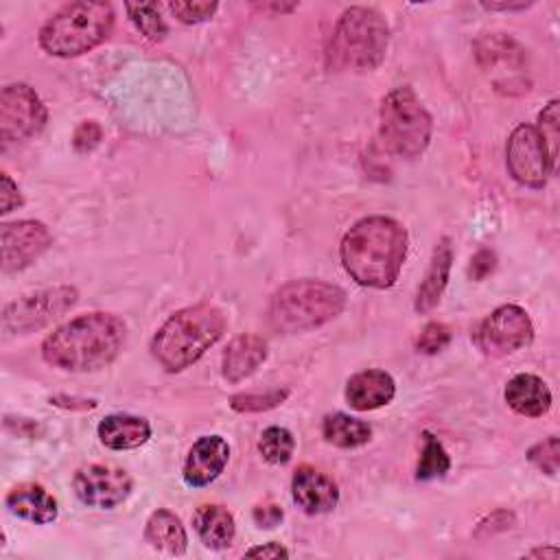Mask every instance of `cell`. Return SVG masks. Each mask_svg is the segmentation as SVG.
Here are the masks:
<instances>
[{
	"mask_svg": "<svg viewBox=\"0 0 560 560\" xmlns=\"http://www.w3.org/2000/svg\"><path fill=\"white\" fill-rule=\"evenodd\" d=\"M451 262H453V247H451V241L448 238H442L435 249H433V256H431V265L427 269V276L422 280V284L418 287V293H416V311L420 313H427L431 311L440 298H442V291L448 282V273H451Z\"/></svg>",
	"mask_w": 560,
	"mask_h": 560,
	"instance_id": "obj_21",
	"label": "cell"
},
{
	"mask_svg": "<svg viewBox=\"0 0 560 560\" xmlns=\"http://www.w3.org/2000/svg\"><path fill=\"white\" fill-rule=\"evenodd\" d=\"M114 26L109 2L63 4L39 31V44L55 57H77L107 39Z\"/></svg>",
	"mask_w": 560,
	"mask_h": 560,
	"instance_id": "obj_6",
	"label": "cell"
},
{
	"mask_svg": "<svg viewBox=\"0 0 560 560\" xmlns=\"http://www.w3.org/2000/svg\"><path fill=\"white\" fill-rule=\"evenodd\" d=\"M127 337V326L112 313L79 315L57 330L44 343L46 363L68 372H92L112 363Z\"/></svg>",
	"mask_w": 560,
	"mask_h": 560,
	"instance_id": "obj_2",
	"label": "cell"
},
{
	"mask_svg": "<svg viewBox=\"0 0 560 560\" xmlns=\"http://www.w3.org/2000/svg\"><path fill=\"white\" fill-rule=\"evenodd\" d=\"M90 129L94 131V138H101V129H98V127H96L92 120H90V122H83V125L77 129L79 133H74V144H77V149L85 151V144H83V136H81V133H83V131H90ZM85 138H90V133H88ZM90 147H94V144H92V142H88V149H90Z\"/></svg>",
	"mask_w": 560,
	"mask_h": 560,
	"instance_id": "obj_37",
	"label": "cell"
},
{
	"mask_svg": "<svg viewBox=\"0 0 560 560\" xmlns=\"http://www.w3.org/2000/svg\"><path fill=\"white\" fill-rule=\"evenodd\" d=\"M322 433L326 442L339 446V448H354L365 444L372 438V429L368 422L357 420L348 413H330L324 418Z\"/></svg>",
	"mask_w": 560,
	"mask_h": 560,
	"instance_id": "obj_24",
	"label": "cell"
},
{
	"mask_svg": "<svg viewBox=\"0 0 560 560\" xmlns=\"http://www.w3.org/2000/svg\"><path fill=\"white\" fill-rule=\"evenodd\" d=\"M532 2H516V4H510V2H483L486 9L490 11H514V9H527Z\"/></svg>",
	"mask_w": 560,
	"mask_h": 560,
	"instance_id": "obj_38",
	"label": "cell"
},
{
	"mask_svg": "<svg viewBox=\"0 0 560 560\" xmlns=\"http://www.w3.org/2000/svg\"><path fill=\"white\" fill-rule=\"evenodd\" d=\"M131 22L136 24V28L151 42H162L166 35V24L162 20L160 7L155 2H127L125 4Z\"/></svg>",
	"mask_w": 560,
	"mask_h": 560,
	"instance_id": "obj_26",
	"label": "cell"
},
{
	"mask_svg": "<svg viewBox=\"0 0 560 560\" xmlns=\"http://www.w3.org/2000/svg\"><path fill=\"white\" fill-rule=\"evenodd\" d=\"M396 394V383L385 370H365L350 376L346 400L357 411H368L387 405Z\"/></svg>",
	"mask_w": 560,
	"mask_h": 560,
	"instance_id": "obj_16",
	"label": "cell"
},
{
	"mask_svg": "<svg viewBox=\"0 0 560 560\" xmlns=\"http://www.w3.org/2000/svg\"><path fill=\"white\" fill-rule=\"evenodd\" d=\"M505 402L521 416L538 418L551 407V392L536 374H516L505 385Z\"/></svg>",
	"mask_w": 560,
	"mask_h": 560,
	"instance_id": "obj_18",
	"label": "cell"
},
{
	"mask_svg": "<svg viewBox=\"0 0 560 560\" xmlns=\"http://www.w3.org/2000/svg\"><path fill=\"white\" fill-rule=\"evenodd\" d=\"M389 26L385 18L370 7H350L335 24L326 50L330 70H374L387 50Z\"/></svg>",
	"mask_w": 560,
	"mask_h": 560,
	"instance_id": "obj_4",
	"label": "cell"
},
{
	"mask_svg": "<svg viewBox=\"0 0 560 560\" xmlns=\"http://www.w3.org/2000/svg\"><path fill=\"white\" fill-rule=\"evenodd\" d=\"M448 341H451V328H448L446 324H442V322H429V324L422 328V332H420L416 346H418V350L424 352V354H435V352H440L442 348H446Z\"/></svg>",
	"mask_w": 560,
	"mask_h": 560,
	"instance_id": "obj_31",
	"label": "cell"
},
{
	"mask_svg": "<svg viewBox=\"0 0 560 560\" xmlns=\"http://www.w3.org/2000/svg\"><path fill=\"white\" fill-rule=\"evenodd\" d=\"M0 201H2V214H7V212H11L13 208H18V206H22V195H20V190H18V186L13 184V179L7 175V173H2V188H0Z\"/></svg>",
	"mask_w": 560,
	"mask_h": 560,
	"instance_id": "obj_33",
	"label": "cell"
},
{
	"mask_svg": "<svg viewBox=\"0 0 560 560\" xmlns=\"http://www.w3.org/2000/svg\"><path fill=\"white\" fill-rule=\"evenodd\" d=\"M52 243L48 228L39 221L4 223L0 230L2 271H20L35 262Z\"/></svg>",
	"mask_w": 560,
	"mask_h": 560,
	"instance_id": "obj_13",
	"label": "cell"
},
{
	"mask_svg": "<svg viewBox=\"0 0 560 560\" xmlns=\"http://www.w3.org/2000/svg\"><path fill=\"white\" fill-rule=\"evenodd\" d=\"M293 501L306 514H324L330 512L339 501L337 483L313 466H300L291 481Z\"/></svg>",
	"mask_w": 560,
	"mask_h": 560,
	"instance_id": "obj_15",
	"label": "cell"
},
{
	"mask_svg": "<svg viewBox=\"0 0 560 560\" xmlns=\"http://www.w3.org/2000/svg\"><path fill=\"white\" fill-rule=\"evenodd\" d=\"M245 556H249V558H287L289 551L278 542H267L260 547H252L249 551H245Z\"/></svg>",
	"mask_w": 560,
	"mask_h": 560,
	"instance_id": "obj_36",
	"label": "cell"
},
{
	"mask_svg": "<svg viewBox=\"0 0 560 560\" xmlns=\"http://www.w3.org/2000/svg\"><path fill=\"white\" fill-rule=\"evenodd\" d=\"M492 269H494V254H492V252L481 249V252H477V254L472 256V260H470V276H472L475 280L486 278Z\"/></svg>",
	"mask_w": 560,
	"mask_h": 560,
	"instance_id": "obj_34",
	"label": "cell"
},
{
	"mask_svg": "<svg viewBox=\"0 0 560 560\" xmlns=\"http://www.w3.org/2000/svg\"><path fill=\"white\" fill-rule=\"evenodd\" d=\"M217 2H168L171 13L184 24H197L214 15Z\"/></svg>",
	"mask_w": 560,
	"mask_h": 560,
	"instance_id": "obj_32",
	"label": "cell"
},
{
	"mask_svg": "<svg viewBox=\"0 0 560 560\" xmlns=\"http://www.w3.org/2000/svg\"><path fill=\"white\" fill-rule=\"evenodd\" d=\"M422 438H424V442H422V453H420V462L416 468V479L429 481V479L446 475L451 468V459H448L442 442L429 431H424Z\"/></svg>",
	"mask_w": 560,
	"mask_h": 560,
	"instance_id": "obj_25",
	"label": "cell"
},
{
	"mask_svg": "<svg viewBox=\"0 0 560 560\" xmlns=\"http://www.w3.org/2000/svg\"><path fill=\"white\" fill-rule=\"evenodd\" d=\"M341 262L361 287L387 289L398 280L407 256V232L389 217L359 219L341 238Z\"/></svg>",
	"mask_w": 560,
	"mask_h": 560,
	"instance_id": "obj_1",
	"label": "cell"
},
{
	"mask_svg": "<svg viewBox=\"0 0 560 560\" xmlns=\"http://www.w3.org/2000/svg\"><path fill=\"white\" fill-rule=\"evenodd\" d=\"M536 131L540 133L545 147H547V153H549V160L556 168V162H558V101H551L538 116V127Z\"/></svg>",
	"mask_w": 560,
	"mask_h": 560,
	"instance_id": "obj_29",
	"label": "cell"
},
{
	"mask_svg": "<svg viewBox=\"0 0 560 560\" xmlns=\"http://www.w3.org/2000/svg\"><path fill=\"white\" fill-rule=\"evenodd\" d=\"M282 518V510L276 508V505H267V508H256L254 510V521L260 525V527H273L278 525Z\"/></svg>",
	"mask_w": 560,
	"mask_h": 560,
	"instance_id": "obj_35",
	"label": "cell"
},
{
	"mask_svg": "<svg viewBox=\"0 0 560 560\" xmlns=\"http://www.w3.org/2000/svg\"><path fill=\"white\" fill-rule=\"evenodd\" d=\"M293 435L284 427H267L258 440V451L269 464H287L293 455Z\"/></svg>",
	"mask_w": 560,
	"mask_h": 560,
	"instance_id": "obj_27",
	"label": "cell"
},
{
	"mask_svg": "<svg viewBox=\"0 0 560 560\" xmlns=\"http://www.w3.org/2000/svg\"><path fill=\"white\" fill-rule=\"evenodd\" d=\"M505 160H508V171L510 175L529 188H542L549 179V175L556 171L547 147L536 131L534 125H518L505 149Z\"/></svg>",
	"mask_w": 560,
	"mask_h": 560,
	"instance_id": "obj_10",
	"label": "cell"
},
{
	"mask_svg": "<svg viewBox=\"0 0 560 560\" xmlns=\"http://www.w3.org/2000/svg\"><path fill=\"white\" fill-rule=\"evenodd\" d=\"M230 459V446L221 435L199 438L184 462V481L192 488L212 483L225 468Z\"/></svg>",
	"mask_w": 560,
	"mask_h": 560,
	"instance_id": "obj_14",
	"label": "cell"
},
{
	"mask_svg": "<svg viewBox=\"0 0 560 560\" xmlns=\"http://www.w3.org/2000/svg\"><path fill=\"white\" fill-rule=\"evenodd\" d=\"M7 508L11 514L39 525L52 523L57 518V501L37 483L15 486L7 494Z\"/></svg>",
	"mask_w": 560,
	"mask_h": 560,
	"instance_id": "obj_19",
	"label": "cell"
},
{
	"mask_svg": "<svg viewBox=\"0 0 560 560\" xmlns=\"http://www.w3.org/2000/svg\"><path fill=\"white\" fill-rule=\"evenodd\" d=\"M98 438L107 448L129 451L142 446L151 438V427L144 418L114 413L101 420Z\"/></svg>",
	"mask_w": 560,
	"mask_h": 560,
	"instance_id": "obj_20",
	"label": "cell"
},
{
	"mask_svg": "<svg viewBox=\"0 0 560 560\" xmlns=\"http://www.w3.org/2000/svg\"><path fill=\"white\" fill-rule=\"evenodd\" d=\"M433 122L411 88L392 90L381 103V140L398 158H418L431 140Z\"/></svg>",
	"mask_w": 560,
	"mask_h": 560,
	"instance_id": "obj_7",
	"label": "cell"
},
{
	"mask_svg": "<svg viewBox=\"0 0 560 560\" xmlns=\"http://www.w3.org/2000/svg\"><path fill=\"white\" fill-rule=\"evenodd\" d=\"M46 122V107L26 83L7 85L0 92V138L4 144L35 136Z\"/></svg>",
	"mask_w": 560,
	"mask_h": 560,
	"instance_id": "obj_11",
	"label": "cell"
},
{
	"mask_svg": "<svg viewBox=\"0 0 560 560\" xmlns=\"http://www.w3.org/2000/svg\"><path fill=\"white\" fill-rule=\"evenodd\" d=\"M346 306V293L322 280L282 284L269 302V324L280 332H304L335 319Z\"/></svg>",
	"mask_w": 560,
	"mask_h": 560,
	"instance_id": "obj_5",
	"label": "cell"
},
{
	"mask_svg": "<svg viewBox=\"0 0 560 560\" xmlns=\"http://www.w3.org/2000/svg\"><path fill=\"white\" fill-rule=\"evenodd\" d=\"M287 396H289L287 389H273V392H265V394H236V396H232L230 407L241 413L267 411V409L278 407Z\"/></svg>",
	"mask_w": 560,
	"mask_h": 560,
	"instance_id": "obj_28",
	"label": "cell"
},
{
	"mask_svg": "<svg viewBox=\"0 0 560 560\" xmlns=\"http://www.w3.org/2000/svg\"><path fill=\"white\" fill-rule=\"evenodd\" d=\"M77 298L79 293L74 287H52L22 295L4 306L2 328L7 335L33 332L72 308Z\"/></svg>",
	"mask_w": 560,
	"mask_h": 560,
	"instance_id": "obj_8",
	"label": "cell"
},
{
	"mask_svg": "<svg viewBox=\"0 0 560 560\" xmlns=\"http://www.w3.org/2000/svg\"><path fill=\"white\" fill-rule=\"evenodd\" d=\"M534 337L529 315L516 304L494 308L475 332L477 348L488 357H508L525 348Z\"/></svg>",
	"mask_w": 560,
	"mask_h": 560,
	"instance_id": "obj_9",
	"label": "cell"
},
{
	"mask_svg": "<svg viewBox=\"0 0 560 560\" xmlns=\"http://www.w3.org/2000/svg\"><path fill=\"white\" fill-rule=\"evenodd\" d=\"M267 359V341L258 335L245 332L234 337L223 352V378L230 383H238L252 376L260 363Z\"/></svg>",
	"mask_w": 560,
	"mask_h": 560,
	"instance_id": "obj_17",
	"label": "cell"
},
{
	"mask_svg": "<svg viewBox=\"0 0 560 560\" xmlns=\"http://www.w3.org/2000/svg\"><path fill=\"white\" fill-rule=\"evenodd\" d=\"M72 486L81 503L98 510H112L129 497L131 477L122 468L92 464L77 470Z\"/></svg>",
	"mask_w": 560,
	"mask_h": 560,
	"instance_id": "obj_12",
	"label": "cell"
},
{
	"mask_svg": "<svg viewBox=\"0 0 560 560\" xmlns=\"http://www.w3.org/2000/svg\"><path fill=\"white\" fill-rule=\"evenodd\" d=\"M192 525L201 542L210 549H225L234 540V518L223 505H201L192 516Z\"/></svg>",
	"mask_w": 560,
	"mask_h": 560,
	"instance_id": "obj_22",
	"label": "cell"
},
{
	"mask_svg": "<svg viewBox=\"0 0 560 560\" xmlns=\"http://www.w3.org/2000/svg\"><path fill=\"white\" fill-rule=\"evenodd\" d=\"M529 462L534 466H538L542 472L547 475H556L558 472V466H560V442L556 435L538 442L536 446L529 448L527 453Z\"/></svg>",
	"mask_w": 560,
	"mask_h": 560,
	"instance_id": "obj_30",
	"label": "cell"
},
{
	"mask_svg": "<svg viewBox=\"0 0 560 560\" xmlns=\"http://www.w3.org/2000/svg\"><path fill=\"white\" fill-rule=\"evenodd\" d=\"M144 538L147 542L158 549L164 551L168 556H179L186 551V532L182 521L168 512V510H155L149 521H147V529H144Z\"/></svg>",
	"mask_w": 560,
	"mask_h": 560,
	"instance_id": "obj_23",
	"label": "cell"
},
{
	"mask_svg": "<svg viewBox=\"0 0 560 560\" xmlns=\"http://www.w3.org/2000/svg\"><path fill=\"white\" fill-rule=\"evenodd\" d=\"M225 330V315L212 304H195L171 315L153 335L151 352L168 372L192 365Z\"/></svg>",
	"mask_w": 560,
	"mask_h": 560,
	"instance_id": "obj_3",
	"label": "cell"
}]
</instances>
